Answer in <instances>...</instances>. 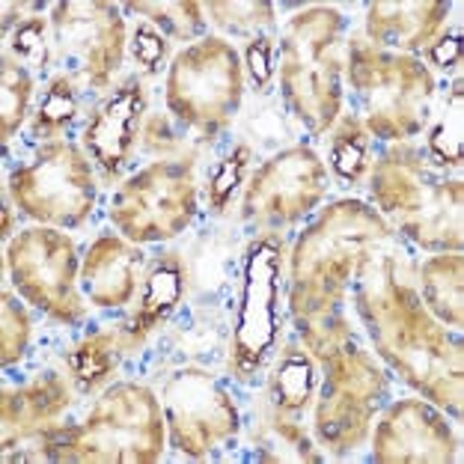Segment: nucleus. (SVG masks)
Returning a JSON list of instances; mask_svg holds the SVG:
<instances>
[{"label":"nucleus","mask_w":464,"mask_h":464,"mask_svg":"<svg viewBox=\"0 0 464 464\" xmlns=\"http://www.w3.org/2000/svg\"><path fill=\"white\" fill-rule=\"evenodd\" d=\"M372 307H378L372 336H378L382 354L390 357L396 369H402L411 384L426 390V396L459 408V354L456 348H450L447 334L431 324L414 295L396 283H384V289L372 298Z\"/></svg>","instance_id":"obj_1"},{"label":"nucleus","mask_w":464,"mask_h":464,"mask_svg":"<svg viewBox=\"0 0 464 464\" xmlns=\"http://www.w3.org/2000/svg\"><path fill=\"white\" fill-rule=\"evenodd\" d=\"M161 408L150 390L122 384L102 396L81 429L48 438V459L155 461L161 452Z\"/></svg>","instance_id":"obj_2"},{"label":"nucleus","mask_w":464,"mask_h":464,"mask_svg":"<svg viewBox=\"0 0 464 464\" xmlns=\"http://www.w3.org/2000/svg\"><path fill=\"white\" fill-rule=\"evenodd\" d=\"M375 229V215H369L361 203H343L324 215L307 238H301L295 253V310L301 319H322L331 328V310L340 304L354 262Z\"/></svg>","instance_id":"obj_3"},{"label":"nucleus","mask_w":464,"mask_h":464,"mask_svg":"<svg viewBox=\"0 0 464 464\" xmlns=\"http://www.w3.org/2000/svg\"><path fill=\"white\" fill-rule=\"evenodd\" d=\"M340 34V15L313 9L298 15L283 42V87L295 111L315 134H322L340 111V69L331 48Z\"/></svg>","instance_id":"obj_4"},{"label":"nucleus","mask_w":464,"mask_h":464,"mask_svg":"<svg viewBox=\"0 0 464 464\" xmlns=\"http://www.w3.org/2000/svg\"><path fill=\"white\" fill-rule=\"evenodd\" d=\"M352 83L366 108V125L378 137H405L426 120L429 72L411 57H393L369 45L352 48Z\"/></svg>","instance_id":"obj_5"},{"label":"nucleus","mask_w":464,"mask_h":464,"mask_svg":"<svg viewBox=\"0 0 464 464\" xmlns=\"http://www.w3.org/2000/svg\"><path fill=\"white\" fill-rule=\"evenodd\" d=\"M241 96L238 57L227 42H197L176 57L167 78V104L170 111L199 131H218Z\"/></svg>","instance_id":"obj_6"},{"label":"nucleus","mask_w":464,"mask_h":464,"mask_svg":"<svg viewBox=\"0 0 464 464\" xmlns=\"http://www.w3.org/2000/svg\"><path fill=\"white\" fill-rule=\"evenodd\" d=\"M378 203L384 212L402 218L408 236H414L426 247H450L452 241L461 245V188L459 182L431 179V170L423 164H408L399 158H387L372 185Z\"/></svg>","instance_id":"obj_7"},{"label":"nucleus","mask_w":464,"mask_h":464,"mask_svg":"<svg viewBox=\"0 0 464 464\" xmlns=\"http://www.w3.org/2000/svg\"><path fill=\"white\" fill-rule=\"evenodd\" d=\"M13 197L30 218L54 227H78L92 212V173L75 146H42L34 164L13 173Z\"/></svg>","instance_id":"obj_8"},{"label":"nucleus","mask_w":464,"mask_h":464,"mask_svg":"<svg viewBox=\"0 0 464 464\" xmlns=\"http://www.w3.org/2000/svg\"><path fill=\"white\" fill-rule=\"evenodd\" d=\"M194 215V185L182 167L152 164L125 182L111 203V220L131 241H164Z\"/></svg>","instance_id":"obj_9"},{"label":"nucleus","mask_w":464,"mask_h":464,"mask_svg":"<svg viewBox=\"0 0 464 464\" xmlns=\"http://www.w3.org/2000/svg\"><path fill=\"white\" fill-rule=\"evenodd\" d=\"M9 271L15 289L57 319H78L81 298L75 292V247L54 229H27L9 247Z\"/></svg>","instance_id":"obj_10"},{"label":"nucleus","mask_w":464,"mask_h":464,"mask_svg":"<svg viewBox=\"0 0 464 464\" xmlns=\"http://www.w3.org/2000/svg\"><path fill=\"white\" fill-rule=\"evenodd\" d=\"M382 375L366 357L352 352H331V375L324 382L319 408V435L334 450L354 447L369 426Z\"/></svg>","instance_id":"obj_11"},{"label":"nucleus","mask_w":464,"mask_h":464,"mask_svg":"<svg viewBox=\"0 0 464 464\" xmlns=\"http://www.w3.org/2000/svg\"><path fill=\"white\" fill-rule=\"evenodd\" d=\"M277 283L280 245L262 238L253 245L245 271V298H241L236 348H232V363H236L238 378H247L266 361L274 345V336H277Z\"/></svg>","instance_id":"obj_12"},{"label":"nucleus","mask_w":464,"mask_h":464,"mask_svg":"<svg viewBox=\"0 0 464 464\" xmlns=\"http://www.w3.org/2000/svg\"><path fill=\"white\" fill-rule=\"evenodd\" d=\"M328 173L310 150H289L262 167L253 179L245 215L262 224H289V220L307 215L319 203Z\"/></svg>","instance_id":"obj_13"},{"label":"nucleus","mask_w":464,"mask_h":464,"mask_svg":"<svg viewBox=\"0 0 464 464\" xmlns=\"http://www.w3.org/2000/svg\"><path fill=\"white\" fill-rule=\"evenodd\" d=\"M173 444L191 456H206L236 431V408L212 378L179 372L164 393Z\"/></svg>","instance_id":"obj_14"},{"label":"nucleus","mask_w":464,"mask_h":464,"mask_svg":"<svg viewBox=\"0 0 464 464\" xmlns=\"http://www.w3.org/2000/svg\"><path fill=\"white\" fill-rule=\"evenodd\" d=\"M54 34L92 87H104L122 57V21L108 4H60Z\"/></svg>","instance_id":"obj_15"},{"label":"nucleus","mask_w":464,"mask_h":464,"mask_svg":"<svg viewBox=\"0 0 464 464\" xmlns=\"http://www.w3.org/2000/svg\"><path fill=\"white\" fill-rule=\"evenodd\" d=\"M378 461H450L452 435L423 402H402L387 414L375 435Z\"/></svg>","instance_id":"obj_16"},{"label":"nucleus","mask_w":464,"mask_h":464,"mask_svg":"<svg viewBox=\"0 0 464 464\" xmlns=\"http://www.w3.org/2000/svg\"><path fill=\"white\" fill-rule=\"evenodd\" d=\"M140 250L104 236L90 247L83 262V289L96 307H120L134 295L140 274Z\"/></svg>","instance_id":"obj_17"},{"label":"nucleus","mask_w":464,"mask_h":464,"mask_svg":"<svg viewBox=\"0 0 464 464\" xmlns=\"http://www.w3.org/2000/svg\"><path fill=\"white\" fill-rule=\"evenodd\" d=\"M140 108H143V92L137 83H129V87L116 92V96L92 116V122L87 125V131H83V143H87L90 155L96 158L108 173L120 170L122 161L129 158Z\"/></svg>","instance_id":"obj_18"},{"label":"nucleus","mask_w":464,"mask_h":464,"mask_svg":"<svg viewBox=\"0 0 464 464\" xmlns=\"http://www.w3.org/2000/svg\"><path fill=\"white\" fill-rule=\"evenodd\" d=\"M444 15V4H375L369 9V36L382 45L426 48Z\"/></svg>","instance_id":"obj_19"},{"label":"nucleus","mask_w":464,"mask_h":464,"mask_svg":"<svg viewBox=\"0 0 464 464\" xmlns=\"http://www.w3.org/2000/svg\"><path fill=\"white\" fill-rule=\"evenodd\" d=\"M423 295L447 324H461V259L438 256L423 268Z\"/></svg>","instance_id":"obj_20"},{"label":"nucleus","mask_w":464,"mask_h":464,"mask_svg":"<svg viewBox=\"0 0 464 464\" xmlns=\"http://www.w3.org/2000/svg\"><path fill=\"white\" fill-rule=\"evenodd\" d=\"M179 295H182V268L170 259V262H164V266H158L150 274V280H146L143 301H140V310L134 315L131 334L143 336L152 328H158V322L176 307Z\"/></svg>","instance_id":"obj_21"},{"label":"nucleus","mask_w":464,"mask_h":464,"mask_svg":"<svg viewBox=\"0 0 464 464\" xmlns=\"http://www.w3.org/2000/svg\"><path fill=\"white\" fill-rule=\"evenodd\" d=\"M9 405H15V414L13 411H6L4 420H6V429H13V426H34V423H42V420H48V417H54L57 411L66 405V396H63V390L60 384L51 378V382L45 384H34V387H27L24 393H18L15 399H6Z\"/></svg>","instance_id":"obj_22"},{"label":"nucleus","mask_w":464,"mask_h":464,"mask_svg":"<svg viewBox=\"0 0 464 464\" xmlns=\"http://www.w3.org/2000/svg\"><path fill=\"white\" fill-rule=\"evenodd\" d=\"M461 137H464V92L461 81L452 87V96L444 108V116L429 137V150L438 161L459 164L461 161Z\"/></svg>","instance_id":"obj_23"},{"label":"nucleus","mask_w":464,"mask_h":464,"mask_svg":"<svg viewBox=\"0 0 464 464\" xmlns=\"http://www.w3.org/2000/svg\"><path fill=\"white\" fill-rule=\"evenodd\" d=\"M116 363V352H113V340L111 336H92L83 345H78L75 352L69 354V366L72 375L81 387H92L99 384L104 375L111 372Z\"/></svg>","instance_id":"obj_24"},{"label":"nucleus","mask_w":464,"mask_h":464,"mask_svg":"<svg viewBox=\"0 0 464 464\" xmlns=\"http://www.w3.org/2000/svg\"><path fill=\"white\" fill-rule=\"evenodd\" d=\"M310 387H313V363L307 357L289 354L280 363L277 375H274V399H277V405L286 411L304 408L307 405Z\"/></svg>","instance_id":"obj_25"},{"label":"nucleus","mask_w":464,"mask_h":464,"mask_svg":"<svg viewBox=\"0 0 464 464\" xmlns=\"http://www.w3.org/2000/svg\"><path fill=\"white\" fill-rule=\"evenodd\" d=\"M366 152H369V137L363 131V125L348 120L334 137V150H331L334 173L340 179H352L354 182L366 167Z\"/></svg>","instance_id":"obj_26"},{"label":"nucleus","mask_w":464,"mask_h":464,"mask_svg":"<svg viewBox=\"0 0 464 464\" xmlns=\"http://www.w3.org/2000/svg\"><path fill=\"white\" fill-rule=\"evenodd\" d=\"M30 83L27 72L21 66H4V75H0V116H4V140H9L21 120H24L27 102H30Z\"/></svg>","instance_id":"obj_27"},{"label":"nucleus","mask_w":464,"mask_h":464,"mask_svg":"<svg viewBox=\"0 0 464 464\" xmlns=\"http://www.w3.org/2000/svg\"><path fill=\"white\" fill-rule=\"evenodd\" d=\"M134 13H143L150 15V21H155L158 27H164L170 36H194L199 27H203V9L197 4H170V0H164V4H131Z\"/></svg>","instance_id":"obj_28"},{"label":"nucleus","mask_w":464,"mask_h":464,"mask_svg":"<svg viewBox=\"0 0 464 464\" xmlns=\"http://www.w3.org/2000/svg\"><path fill=\"white\" fill-rule=\"evenodd\" d=\"M75 113H78L75 90H72V83L66 78H57L48 87L45 99H42V108L36 113V134L63 129V125H69L75 120Z\"/></svg>","instance_id":"obj_29"},{"label":"nucleus","mask_w":464,"mask_h":464,"mask_svg":"<svg viewBox=\"0 0 464 464\" xmlns=\"http://www.w3.org/2000/svg\"><path fill=\"white\" fill-rule=\"evenodd\" d=\"M13 54L18 60L30 63V66H45L48 63V42H45V21L39 15H30L24 18L21 24L15 27L13 42H9Z\"/></svg>","instance_id":"obj_30"},{"label":"nucleus","mask_w":464,"mask_h":464,"mask_svg":"<svg viewBox=\"0 0 464 464\" xmlns=\"http://www.w3.org/2000/svg\"><path fill=\"white\" fill-rule=\"evenodd\" d=\"M247 161H250V150H247V146H238V150L218 167L212 185H208V199H212L215 208L227 206V199L232 197V191H236L238 182H241V173H245Z\"/></svg>","instance_id":"obj_31"},{"label":"nucleus","mask_w":464,"mask_h":464,"mask_svg":"<svg viewBox=\"0 0 464 464\" xmlns=\"http://www.w3.org/2000/svg\"><path fill=\"white\" fill-rule=\"evenodd\" d=\"M27 315L21 313L18 304L9 298H4V363H13L15 357H21V352H24V345H27Z\"/></svg>","instance_id":"obj_32"},{"label":"nucleus","mask_w":464,"mask_h":464,"mask_svg":"<svg viewBox=\"0 0 464 464\" xmlns=\"http://www.w3.org/2000/svg\"><path fill=\"white\" fill-rule=\"evenodd\" d=\"M131 48H134V60L140 63L143 69H158V63H161L167 51V42L161 34H155L152 27H137Z\"/></svg>","instance_id":"obj_33"},{"label":"nucleus","mask_w":464,"mask_h":464,"mask_svg":"<svg viewBox=\"0 0 464 464\" xmlns=\"http://www.w3.org/2000/svg\"><path fill=\"white\" fill-rule=\"evenodd\" d=\"M247 66H250V75L259 87H266L274 75V66H271V42L268 39H253L250 48H247Z\"/></svg>","instance_id":"obj_34"},{"label":"nucleus","mask_w":464,"mask_h":464,"mask_svg":"<svg viewBox=\"0 0 464 464\" xmlns=\"http://www.w3.org/2000/svg\"><path fill=\"white\" fill-rule=\"evenodd\" d=\"M459 57H461V42H459L456 34L431 42V45H429V60L435 63V66H440V69H452L459 63Z\"/></svg>","instance_id":"obj_35"}]
</instances>
